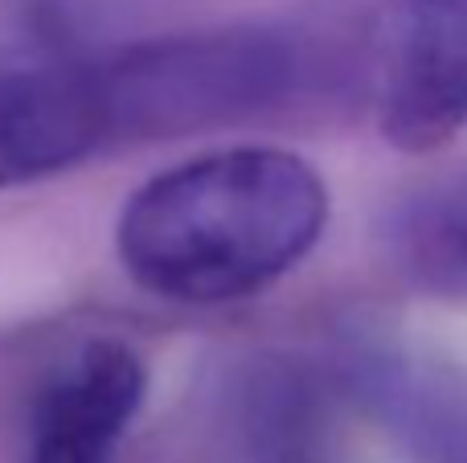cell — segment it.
<instances>
[{
  "label": "cell",
  "instance_id": "cell-2",
  "mask_svg": "<svg viewBox=\"0 0 467 463\" xmlns=\"http://www.w3.org/2000/svg\"><path fill=\"white\" fill-rule=\"evenodd\" d=\"M99 144L103 62L54 0H0V185L62 172Z\"/></svg>",
  "mask_w": 467,
  "mask_h": 463
},
{
  "label": "cell",
  "instance_id": "cell-3",
  "mask_svg": "<svg viewBox=\"0 0 467 463\" xmlns=\"http://www.w3.org/2000/svg\"><path fill=\"white\" fill-rule=\"evenodd\" d=\"M287 41L258 29L169 37L103 62L107 139H164L250 115L291 78Z\"/></svg>",
  "mask_w": 467,
  "mask_h": 463
},
{
  "label": "cell",
  "instance_id": "cell-6",
  "mask_svg": "<svg viewBox=\"0 0 467 463\" xmlns=\"http://www.w3.org/2000/svg\"><path fill=\"white\" fill-rule=\"evenodd\" d=\"M144 361L128 345H87L37 398L29 463H107L144 402Z\"/></svg>",
  "mask_w": 467,
  "mask_h": 463
},
{
  "label": "cell",
  "instance_id": "cell-5",
  "mask_svg": "<svg viewBox=\"0 0 467 463\" xmlns=\"http://www.w3.org/2000/svg\"><path fill=\"white\" fill-rule=\"evenodd\" d=\"M345 390L422 463H467V374L394 341H361L340 361Z\"/></svg>",
  "mask_w": 467,
  "mask_h": 463
},
{
  "label": "cell",
  "instance_id": "cell-4",
  "mask_svg": "<svg viewBox=\"0 0 467 463\" xmlns=\"http://www.w3.org/2000/svg\"><path fill=\"white\" fill-rule=\"evenodd\" d=\"M381 128L406 152H431L467 128V0H402Z\"/></svg>",
  "mask_w": 467,
  "mask_h": 463
},
{
  "label": "cell",
  "instance_id": "cell-7",
  "mask_svg": "<svg viewBox=\"0 0 467 463\" xmlns=\"http://www.w3.org/2000/svg\"><path fill=\"white\" fill-rule=\"evenodd\" d=\"M386 254L414 292L467 300V169L410 189L386 213Z\"/></svg>",
  "mask_w": 467,
  "mask_h": 463
},
{
  "label": "cell",
  "instance_id": "cell-1",
  "mask_svg": "<svg viewBox=\"0 0 467 463\" xmlns=\"http://www.w3.org/2000/svg\"><path fill=\"white\" fill-rule=\"evenodd\" d=\"M320 172L279 148H230L152 177L119 218V259L172 304H230L287 275L324 234Z\"/></svg>",
  "mask_w": 467,
  "mask_h": 463
}]
</instances>
